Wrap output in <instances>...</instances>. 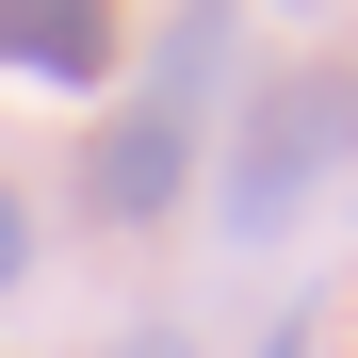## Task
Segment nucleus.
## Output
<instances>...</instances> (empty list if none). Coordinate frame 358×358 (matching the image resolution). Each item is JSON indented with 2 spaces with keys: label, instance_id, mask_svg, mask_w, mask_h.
<instances>
[{
  "label": "nucleus",
  "instance_id": "20e7f679",
  "mask_svg": "<svg viewBox=\"0 0 358 358\" xmlns=\"http://www.w3.org/2000/svg\"><path fill=\"white\" fill-rule=\"evenodd\" d=\"M17 277H33V196L0 179V293H17Z\"/></svg>",
  "mask_w": 358,
  "mask_h": 358
},
{
  "label": "nucleus",
  "instance_id": "f257e3e1",
  "mask_svg": "<svg viewBox=\"0 0 358 358\" xmlns=\"http://www.w3.org/2000/svg\"><path fill=\"white\" fill-rule=\"evenodd\" d=\"M228 17H245V0H179V17H163V66H147V98L98 131L82 196H98L114 228L179 212V179H196V114H212V82H228Z\"/></svg>",
  "mask_w": 358,
  "mask_h": 358
},
{
  "label": "nucleus",
  "instance_id": "7ed1b4c3",
  "mask_svg": "<svg viewBox=\"0 0 358 358\" xmlns=\"http://www.w3.org/2000/svg\"><path fill=\"white\" fill-rule=\"evenodd\" d=\"M0 66L17 82H114V0H0Z\"/></svg>",
  "mask_w": 358,
  "mask_h": 358
},
{
  "label": "nucleus",
  "instance_id": "39448f33",
  "mask_svg": "<svg viewBox=\"0 0 358 358\" xmlns=\"http://www.w3.org/2000/svg\"><path fill=\"white\" fill-rule=\"evenodd\" d=\"M114 358H196V342H179V326H131V342H114Z\"/></svg>",
  "mask_w": 358,
  "mask_h": 358
},
{
  "label": "nucleus",
  "instance_id": "f03ea898",
  "mask_svg": "<svg viewBox=\"0 0 358 358\" xmlns=\"http://www.w3.org/2000/svg\"><path fill=\"white\" fill-rule=\"evenodd\" d=\"M342 131H358V82H326V66H293L261 114H245V163H228V228H245V245H261V228H293V196H310V179L342 163Z\"/></svg>",
  "mask_w": 358,
  "mask_h": 358
}]
</instances>
